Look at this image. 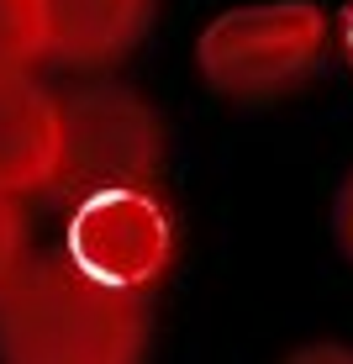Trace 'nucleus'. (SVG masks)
<instances>
[{"label": "nucleus", "mask_w": 353, "mask_h": 364, "mask_svg": "<svg viewBox=\"0 0 353 364\" xmlns=\"http://www.w3.org/2000/svg\"><path fill=\"white\" fill-rule=\"evenodd\" d=\"M148 338V301L80 269L64 248L27 259L0 296V364H143Z\"/></svg>", "instance_id": "obj_1"}, {"label": "nucleus", "mask_w": 353, "mask_h": 364, "mask_svg": "<svg viewBox=\"0 0 353 364\" xmlns=\"http://www.w3.org/2000/svg\"><path fill=\"white\" fill-rule=\"evenodd\" d=\"M327 48V16L311 0L232 6L195 37V64L211 90L232 100H274L317 69Z\"/></svg>", "instance_id": "obj_2"}, {"label": "nucleus", "mask_w": 353, "mask_h": 364, "mask_svg": "<svg viewBox=\"0 0 353 364\" xmlns=\"http://www.w3.org/2000/svg\"><path fill=\"white\" fill-rule=\"evenodd\" d=\"M27 211H21L16 196L0 191V296L11 291V280H16L21 269H27Z\"/></svg>", "instance_id": "obj_8"}, {"label": "nucleus", "mask_w": 353, "mask_h": 364, "mask_svg": "<svg viewBox=\"0 0 353 364\" xmlns=\"http://www.w3.org/2000/svg\"><path fill=\"white\" fill-rule=\"evenodd\" d=\"M43 11L48 58L74 74H100L148 37L158 0H43Z\"/></svg>", "instance_id": "obj_6"}, {"label": "nucleus", "mask_w": 353, "mask_h": 364, "mask_svg": "<svg viewBox=\"0 0 353 364\" xmlns=\"http://www.w3.org/2000/svg\"><path fill=\"white\" fill-rule=\"evenodd\" d=\"M332 237H337V254L353 264V174L337 185V196H332Z\"/></svg>", "instance_id": "obj_9"}, {"label": "nucleus", "mask_w": 353, "mask_h": 364, "mask_svg": "<svg viewBox=\"0 0 353 364\" xmlns=\"http://www.w3.org/2000/svg\"><path fill=\"white\" fill-rule=\"evenodd\" d=\"M64 254L80 269L143 296L174 259V222L148 185L80 196L64 232Z\"/></svg>", "instance_id": "obj_4"}, {"label": "nucleus", "mask_w": 353, "mask_h": 364, "mask_svg": "<svg viewBox=\"0 0 353 364\" xmlns=\"http://www.w3.org/2000/svg\"><path fill=\"white\" fill-rule=\"evenodd\" d=\"M64 148V95L32 74H0V191L27 200L58 185Z\"/></svg>", "instance_id": "obj_5"}, {"label": "nucleus", "mask_w": 353, "mask_h": 364, "mask_svg": "<svg viewBox=\"0 0 353 364\" xmlns=\"http://www.w3.org/2000/svg\"><path fill=\"white\" fill-rule=\"evenodd\" d=\"M48 58L43 0H0V74H32Z\"/></svg>", "instance_id": "obj_7"}, {"label": "nucleus", "mask_w": 353, "mask_h": 364, "mask_svg": "<svg viewBox=\"0 0 353 364\" xmlns=\"http://www.w3.org/2000/svg\"><path fill=\"white\" fill-rule=\"evenodd\" d=\"M163 169V122L127 85H80L64 95L58 191L95 196L121 185H153Z\"/></svg>", "instance_id": "obj_3"}, {"label": "nucleus", "mask_w": 353, "mask_h": 364, "mask_svg": "<svg viewBox=\"0 0 353 364\" xmlns=\"http://www.w3.org/2000/svg\"><path fill=\"white\" fill-rule=\"evenodd\" d=\"M280 364H353V348L348 343H306L295 354H285Z\"/></svg>", "instance_id": "obj_10"}, {"label": "nucleus", "mask_w": 353, "mask_h": 364, "mask_svg": "<svg viewBox=\"0 0 353 364\" xmlns=\"http://www.w3.org/2000/svg\"><path fill=\"white\" fill-rule=\"evenodd\" d=\"M343 53L353 58V0L343 6Z\"/></svg>", "instance_id": "obj_11"}]
</instances>
